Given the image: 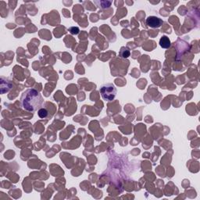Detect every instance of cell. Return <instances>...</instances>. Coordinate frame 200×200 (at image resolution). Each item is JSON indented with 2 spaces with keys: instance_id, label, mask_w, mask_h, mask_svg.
Wrapping results in <instances>:
<instances>
[{
  "instance_id": "7",
  "label": "cell",
  "mask_w": 200,
  "mask_h": 200,
  "mask_svg": "<svg viewBox=\"0 0 200 200\" xmlns=\"http://www.w3.org/2000/svg\"><path fill=\"white\" fill-rule=\"evenodd\" d=\"M69 31L72 34H78L80 32V29L78 28V27H71L69 28Z\"/></svg>"
},
{
  "instance_id": "2",
  "label": "cell",
  "mask_w": 200,
  "mask_h": 200,
  "mask_svg": "<svg viewBox=\"0 0 200 200\" xmlns=\"http://www.w3.org/2000/svg\"><path fill=\"white\" fill-rule=\"evenodd\" d=\"M100 94L102 98L106 101H112L117 95V88L112 83L104 84L100 88Z\"/></svg>"
},
{
  "instance_id": "1",
  "label": "cell",
  "mask_w": 200,
  "mask_h": 200,
  "mask_svg": "<svg viewBox=\"0 0 200 200\" xmlns=\"http://www.w3.org/2000/svg\"><path fill=\"white\" fill-rule=\"evenodd\" d=\"M44 100L38 90L34 89H27L22 93L21 103L23 109L28 112H35L42 107Z\"/></svg>"
},
{
  "instance_id": "6",
  "label": "cell",
  "mask_w": 200,
  "mask_h": 200,
  "mask_svg": "<svg viewBox=\"0 0 200 200\" xmlns=\"http://www.w3.org/2000/svg\"><path fill=\"white\" fill-rule=\"evenodd\" d=\"M120 55L123 58H127V57L130 56V51H129V49L127 48L123 47L121 52H120Z\"/></svg>"
},
{
  "instance_id": "5",
  "label": "cell",
  "mask_w": 200,
  "mask_h": 200,
  "mask_svg": "<svg viewBox=\"0 0 200 200\" xmlns=\"http://www.w3.org/2000/svg\"><path fill=\"white\" fill-rule=\"evenodd\" d=\"M38 115L40 118L45 119L49 115V112H48V110L45 108H40L38 111Z\"/></svg>"
},
{
  "instance_id": "4",
  "label": "cell",
  "mask_w": 200,
  "mask_h": 200,
  "mask_svg": "<svg viewBox=\"0 0 200 200\" xmlns=\"http://www.w3.org/2000/svg\"><path fill=\"white\" fill-rule=\"evenodd\" d=\"M160 45L163 49H168V48L170 47V45H171L170 40L169 39L167 36H163L160 40Z\"/></svg>"
},
{
  "instance_id": "3",
  "label": "cell",
  "mask_w": 200,
  "mask_h": 200,
  "mask_svg": "<svg viewBox=\"0 0 200 200\" xmlns=\"http://www.w3.org/2000/svg\"><path fill=\"white\" fill-rule=\"evenodd\" d=\"M163 21L159 18V17H156V16H149L146 19V24L152 28H158L160 27L163 25Z\"/></svg>"
}]
</instances>
